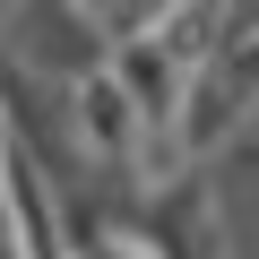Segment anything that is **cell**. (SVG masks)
Segmentation results:
<instances>
[{
    "instance_id": "1",
    "label": "cell",
    "mask_w": 259,
    "mask_h": 259,
    "mask_svg": "<svg viewBox=\"0 0 259 259\" xmlns=\"http://www.w3.org/2000/svg\"><path fill=\"white\" fill-rule=\"evenodd\" d=\"M87 259H139V250H87Z\"/></svg>"
}]
</instances>
